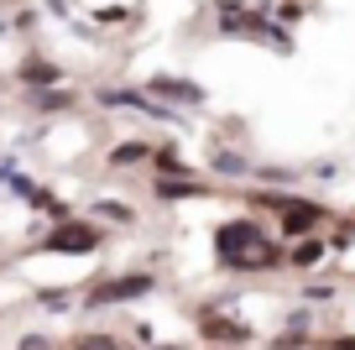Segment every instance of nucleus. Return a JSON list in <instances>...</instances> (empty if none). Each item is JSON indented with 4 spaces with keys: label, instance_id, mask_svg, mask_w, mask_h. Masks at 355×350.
<instances>
[{
    "label": "nucleus",
    "instance_id": "f257e3e1",
    "mask_svg": "<svg viewBox=\"0 0 355 350\" xmlns=\"http://www.w3.org/2000/svg\"><path fill=\"white\" fill-rule=\"evenodd\" d=\"M220 262L235 272H261V267H277V251L261 241L251 219H235V225H220Z\"/></svg>",
    "mask_w": 355,
    "mask_h": 350
},
{
    "label": "nucleus",
    "instance_id": "f03ea898",
    "mask_svg": "<svg viewBox=\"0 0 355 350\" xmlns=\"http://www.w3.org/2000/svg\"><path fill=\"white\" fill-rule=\"evenodd\" d=\"M146 293H152V277L136 272V277H110V283H100L89 303L105 308V303H125V298H146Z\"/></svg>",
    "mask_w": 355,
    "mask_h": 350
},
{
    "label": "nucleus",
    "instance_id": "7ed1b4c3",
    "mask_svg": "<svg viewBox=\"0 0 355 350\" xmlns=\"http://www.w3.org/2000/svg\"><path fill=\"white\" fill-rule=\"evenodd\" d=\"M94 246H100V230L94 225H58L53 235H47V251H94Z\"/></svg>",
    "mask_w": 355,
    "mask_h": 350
},
{
    "label": "nucleus",
    "instance_id": "20e7f679",
    "mask_svg": "<svg viewBox=\"0 0 355 350\" xmlns=\"http://www.w3.org/2000/svg\"><path fill=\"white\" fill-rule=\"evenodd\" d=\"M319 215L324 209L309 204V199H282V230H288V235H309V230L319 225Z\"/></svg>",
    "mask_w": 355,
    "mask_h": 350
},
{
    "label": "nucleus",
    "instance_id": "39448f33",
    "mask_svg": "<svg viewBox=\"0 0 355 350\" xmlns=\"http://www.w3.org/2000/svg\"><path fill=\"white\" fill-rule=\"evenodd\" d=\"M152 89H157V94H167V99H183V105H199V99H204V89L173 84V78H152Z\"/></svg>",
    "mask_w": 355,
    "mask_h": 350
},
{
    "label": "nucleus",
    "instance_id": "423d86ee",
    "mask_svg": "<svg viewBox=\"0 0 355 350\" xmlns=\"http://www.w3.org/2000/svg\"><path fill=\"white\" fill-rule=\"evenodd\" d=\"M204 335H209V340H251V329L230 324V319H204Z\"/></svg>",
    "mask_w": 355,
    "mask_h": 350
},
{
    "label": "nucleus",
    "instance_id": "0eeeda50",
    "mask_svg": "<svg viewBox=\"0 0 355 350\" xmlns=\"http://www.w3.org/2000/svg\"><path fill=\"white\" fill-rule=\"evenodd\" d=\"M21 78H26V84H58V68H42V63H32V68H21Z\"/></svg>",
    "mask_w": 355,
    "mask_h": 350
},
{
    "label": "nucleus",
    "instance_id": "6e6552de",
    "mask_svg": "<svg viewBox=\"0 0 355 350\" xmlns=\"http://www.w3.org/2000/svg\"><path fill=\"white\" fill-rule=\"evenodd\" d=\"M141 157H146L141 142H125V147H115V152H110V162H141Z\"/></svg>",
    "mask_w": 355,
    "mask_h": 350
},
{
    "label": "nucleus",
    "instance_id": "1a4fd4ad",
    "mask_svg": "<svg viewBox=\"0 0 355 350\" xmlns=\"http://www.w3.org/2000/svg\"><path fill=\"white\" fill-rule=\"evenodd\" d=\"M319 256H324V246H319V241H303L298 251H293V262H298V267H313Z\"/></svg>",
    "mask_w": 355,
    "mask_h": 350
},
{
    "label": "nucleus",
    "instance_id": "9d476101",
    "mask_svg": "<svg viewBox=\"0 0 355 350\" xmlns=\"http://www.w3.org/2000/svg\"><path fill=\"white\" fill-rule=\"evenodd\" d=\"M73 350H121V345H115L110 335H84V340H78Z\"/></svg>",
    "mask_w": 355,
    "mask_h": 350
},
{
    "label": "nucleus",
    "instance_id": "9b49d317",
    "mask_svg": "<svg viewBox=\"0 0 355 350\" xmlns=\"http://www.w3.org/2000/svg\"><path fill=\"white\" fill-rule=\"evenodd\" d=\"M94 215H110V219H121V225H125V219H131V209H125V204H110V199H105V204H94Z\"/></svg>",
    "mask_w": 355,
    "mask_h": 350
},
{
    "label": "nucleus",
    "instance_id": "f8f14e48",
    "mask_svg": "<svg viewBox=\"0 0 355 350\" xmlns=\"http://www.w3.org/2000/svg\"><path fill=\"white\" fill-rule=\"evenodd\" d=\"M162 194L167 199H189V194H204V188L199 183H162Z\"/></svg>",
    "mask_w": 355,
    "mask_h": 350
},
{
    "label": "nucleus",
    "instance_id": "ddd939ff",
    "mask_svg": "<svg viewBox=\"0 0 355 350\" xmlns=\"http://www.w3.org/2000/svg\"><path fill=\"white\" fill-rule=\"evenodd\" d=\"M334 350H355V340H334Z\"/></svg>",
    "mask_w": 355,
    "mask_h": 350
}]
</instances>
